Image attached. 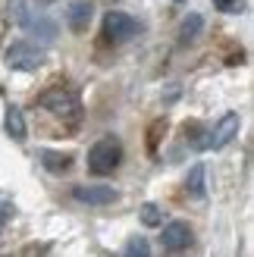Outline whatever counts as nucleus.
Here are the masks:
<instances>
[{"instance_id":"obj_9","label":"nucleus","mask_w":254,"mask_h":257,"mask_svg":"<svg viewBox=\"0 0 254 257\" xmlns=\"http://www.w3.org/2000/svg\"><path fill=\"white\" fill-rule=\"evenodd\" d=\"M91 19H94V4L91 0H72V4H66V25L75 35H85L91 29Z\"/></svg>"},{"instance_id":"obj_20","label":"nucleus","mask_w":254,"mask_h":257,"mask_svg":"<svg viewBox=\"0 0 254 257\" xmlns=\"http://www.w3.org/2000/svg\"><path fill=\"white\" fill-rule=\"evenodd\" d=\"M176 4H182V0H176Z\"/></svg>"},{"instance_id":"obj_15","label":"nucleus","mask_w":254,"mask_h":257,"mask_svg":"<svg viewBox=\"0 0 254 257\" xmlns=\"http://www.w3.org/2000/svg\"><path fill=\"white\" fill-rule=\"evenodd\" d=\"M122 257H151V245H148V238L132 235L129 241H125V248H122Z\"/></svg>"},{"instance_id":"obj_18","label":"nucleus","mask_w":254,"mask_h":257,"mask_svg":"<svg viewBox=\"0 0 254 257\" xmlns=\"http://www.w3.org/2000/svg\"><path fill=\"white\" fill-rule=\"evenodd\" d=\"M10 216H13V204H10L7 198H0V226H7Z\"/></svg>"},{"instance_id":"obj_16","label":"nucleus","mask_w":254,"mask_h":257,"mask_svg":"<svg viewBox=\"0 0 254 257\" xmlns=\"http://www.w3.org/2000/svg\"><path fill=\"white\" fill-rule=\"evenodd\" d=\"M213 7L223 10V13H238L242 10V0H213Z\"/></svg>"},{"instance_id":"obj_14","label":"nucleus","mask_w":254,"mask_h":257,"mask_svg":"<svg viewBox=\"0 0 254 257\" xmlns=\"http://www.w3.org/2000/svg\"><path fill=\"white\" fill-rule=\"evenodd\" d=\"M138 216H142V223H145V226H151V229L163 226V210L157 207V204H151V201L138 207Z\"/></svg>"},{"instance_id":"obj_6","label":"nucleus","mask_w":254,"mask_h":257,"mask_svg":"<svg viewBox=\"0 0 254 257\" xmlns=\"http://www.w3.org/2000/svg\"><path fill=\"white\" fill-rule=\"evenodd\" d=\"M238 128H242V116H238L235 110H229V113H223L220 116V122L207 132V141H204V151H220V148H226L229 141L238 135Z\"/></svg>"},{"instance_id":"obj_2","label":"nucleus","mask_w":254,"mask_h":257,"mask_svg":"<svg viewBox=\"0 0 254 257\" xmlns=\"http://www.w3.org/2000/svg\"><path fill=\"white\" fill-rule=\"evenodd\" d=\"M38 107H44L50 116H57L69 125H75L82 119V100L72 88H47V91L38 97Z\"/></svg>"},{"instance_id":"obj_7","label":"nucleus","mask_w":254,"mask_h":257,"mask_svg":"<svg viewBox=\"0 0 254 257\" xmlns=\"http://www.w3.org/2000/svg\"><path fill=\"white\" fill-rule=\"evenodd\" d=\"M160 241H163V248H167V251H185V248H192L195 232H192V226H188V223L173 220V223H163L160 226Z\"/></svg>"},{"instance_id":"obj_19","label":"nucleus","mask_w":254,"mask_h":257,"mask_svg":"<svg viewBox=\"0 0 254 257\" xmlns=\"http://www.w3.org/2000/svg\"><path fill=\"white\" fill-rule=\"evenodd\" d=\"M35 4H54V0H35Z\"/></svg>"},{"instance_id":"obj_11","label":"nucleus","mask_w":254,"mask_h":257,"mask_svg":"<svg viewBox=\"0 0 254 257\" xmlns=\"http://www.w3.org/2000/svg\"><path fill=\"white\" fill-rule=\"evenodd\" d=\"M185 191L195 201H204V195H207V170H204V163H195L192 170H188V176H185Z\"/></svg>"},{"instance_id":"obj_1","label":"nucleus","mask_w":254,"mask_h":257,"mask_svg":"<svg viewBox=\"0 0 254 257\" xmlns=\"http://www.w3.org/2000/svg\"><path fill=\"white\" fill-rule=\"evenodd\" d=\"M122 163V141L116 135L97 138L88 151V173L91 176H113Z\"/></svg>"},{"instance_id":"obj_17","label":"nucleus","mask_w":254,"mask_h":257,"mask_svg":"<svg viewBox=\"0 0 254 257\" xmlns=\"http://www.w3.org/2000/svg\"><path fill=\"white\" fill-rule=\"evenodd\" d=\"M160 128H167V122H163V119L151 125V138H148V148H151V154L157 151V135H160Z\"/></svg>"},{"instance_id":"obj_13","label":"nucleus","mask_w":254,"mask_h":257,"mask_svg":"<svg viewBox=\"0 0 254 257\" xmlns=\"http://www.w3.org/2000/svg\"><path fill=\"white\" fill-rule=\"evenodd\" d=\"M201 29H204V16H201V13H188L182 19V25H179V38L182 41H195L201 35Z\"/></svg>"},{"instance_id":"obj_5","label":"nucleus","mask_w":254,"mask_h":257,"mask_svg":"<svg viewBox=\"0 0 254 257\" xmlns=\"http://www.w3.org/2000/svg\"><path fill=\"white\" fill-rule=\"evenodd\" d=\"M138 35V22L129 16V13H122V10H110L107 16H104V38L113 44H125V41H132V38Z\"/></svg>"},{"instance_id":"obj_12","label":"nucleus","mask_w":254,"mask_h":257,"mask_svg":"<svg viewBox=\"0 0 254 257\" xmlns=\"http://www.w3.org/2000/svg\"><path fill=\"white\" fill-rule=\"evenodd\" d=\"M4 128H7V135L13 141H25V135H29V128H25V116H22V110L19 107H7L4 113Z\"/></svg>"},{"instance_id":"obj_10","label":"nucleus","mask_w":254,"mask_h":257,"mask_svg":"<svg viewBox=\"0 0 254 257\" xmlns=\"http://www.w3.org/2000/svg\"><path fill=\"white\" fill-rule=\"evenodd\" d=\"M38 160H41V166L47 173H54V176H63V173L72 170V154H63V151L41 148V151H38Z\"/></svg>"},{"instance_id":"obj_3","label":"nucleus","mask_w":254,"mask_h":257,"mask_svg":"<svg viewBox=\"0 0 254 257\" xmlns=\"http://www.w3.org/2000/svg\"><path fill=\"white\" fill-rule=\"evenodd\" d=\"M10 10H13V19H16L19 29H25L29 35H35L38 41H44V44L57 41V22L50 19V16H44V13H38V10H29L25 0H13Z\"/></svg>"},{"instance_id":"obj_4","label":"nucleus","mask_w":254,"mask_h":257,"mask_svg":"<svg viewBox=\"0 0 254 257\" xmlns=\"http://www.w3.org/2000/svg\"><path fill=\"white\" fill-rule=\"evenodd\" d=\"M4 63L13 72H35L47 63V54H44V47H38L32 41H13L4 50Z\"/></svg>"},{"instance_id":"obj_8","label":"nucleus","mask_w":254,"mask_h":257,"mask_svg":"<svg viewBox=\"0 0 254 257\" xmlns=\"http://www.w3.org/2000/svg\"><path fill=\"white\" fill-rule=\"evenodd\" d=\"M72 198L88 204V207H107V204H116L119 201V191L113 185H75L72 188Z\"/></svg>"}]
</instances>
